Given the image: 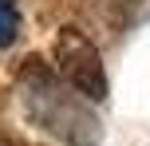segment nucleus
I'll return each mask as SVG.
<instances>
[{"label": "nucleus", "instance_id": "f257e3e1", "mask_svg": "<svg viewBox=\"0 0 150 146\" xmlns=\"http://www.w3.org/2000/svg\"><path fill=\"white\" fill-rule=\"evenodd\" d=\"M16 83H20L24 115L40 130H47L63 146H95L99 142V118L91 115L87 99L75 95L47 59L28 55L16 71Z\"/></svg>", "mask_w": 150, "mask_h": 146}, {"label": "nucleus", "instance_id": "f03ea898", "mask_svg": "<svg viewBox=\"0 0 150 146\" xmlns=\"http://www.w3.org/2000/svg\"><path fill=\"white\" fill-rule=\"evenodd\" d=\"M52 55H55L59 79L71 87L75 95H83L87 103H107L111 79H107V67H103L99 47L91 44L83 32L59 28V32H55V44H52Z\"/></svg>", "mask_w": 150, "mask_h": 146}, {"label": "nucleus", "instance_id": "7ed1b4c3", "mask_svg": "<svg viewBox=\"0 0 150 146\" xmlns=\"http://www.w3.org/2000/svg\"><path fill=\"white\" fill-rule=\"evenodd\" d=\"M20 28H24V16H20V4L16 0H0V51L20 39Z\"/></svg>", "mask_w": 150, "mask_h": 146}, {"label": "nucleus", "instance_id": "20e7f679", "mask_svg": "<svg viewBox=\"0 0 150 146\" xmlns=\"http://www.w3.org/2000/svg\"><path fill=\"white\" fill-rule=\"evenodd\" d=\"M0 146H28V142H20V138H12V134L0 130Z\"/></svg>", "mask_w": 150, "mask_h": 146}]
</instances>
